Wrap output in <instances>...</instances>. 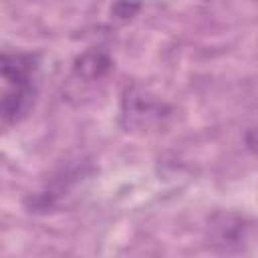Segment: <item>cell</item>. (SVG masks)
<instances>
[{
    "label": "cell",
    "mask_w": 258,
    "mask_h": 258,
    "mask_svg": "<svg viewBox=\"0 0 258 258\" xmlns=\"http://www.w3.org/2000/svg\"><path fill=\"white\" fill-rule=\"evenodd\" d=\"M38 71V56L32 52L0 50V77L6 81L8 91L0 99V117L16 123L28 115L34 105L36 87L34 77Z\"/></svg>",
    "instance_id": "cell-1"
},
{
    "label": "cell",
    "mask_w": 258,
    "mask_h": 258,
    "mask_svg": "<svg viewBox=\"0 0 258 258\" xmlns=\"http://www.w3.org/2000/svg\"><path fill=\"white\" fill-rule=\"evenodd\" d=\"M141 6L139 4H129V2H117L111 6V16H115L117 20H129Z\"/></svg>",
    "instance_id": "cell-2"
}]
</instances>
